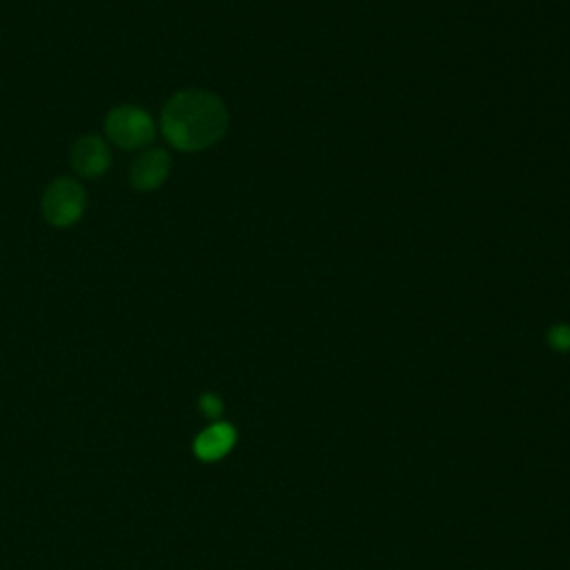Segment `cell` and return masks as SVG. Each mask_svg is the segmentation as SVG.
Listing matches in <instances>:
<instances>
[{
    "instance_id": "1",
    "label": "cell",
    "mask_w": 570,
    "mask_h": 570,
    "mask_svg": "<svg viewBox=\"0 0 570 570\" xmlns=\"http://www.w3.org/2000/svg\"><path fill=\"white\" fill-rule=\"evenodd\" d=\"M230 128V112L208 89H180L161 112V132L178 152H204L217 145Z\"/></svg>"
},
{
    "instance_id": "8",
    "label": "cell",
    "mask_w": 570,
    "mask_h": 570,
    "mask_svg": "<svg viewBox=\"0 0 570 570\" xmlns=\"http://www.w3.org/2000/svg\"><path fill=\"white\" fill-rule=\"evenodd\" d=\"M201 410L206 417L217 419L223 413V402L217 395H204L201 397Z\"/></svg>"
},
{
    "instance_id": "2",
    "label": "cell",
    "mask_w": 570,
    "mask_h": 570,
    "mask_svg": "<svg viewBox=\"0 0 570 570\" xmlns=\"http://www.w3.org/2000/svg\"><path fill=\"white\" fill-rule=\"evenodd\" d=\"M106 136L121 150L136 152L145 150L154 139H156V121L154 117L141 108V106H119L108 112L106 123H103Z\"/></svg>"
},
{
    "instance_id": "3",
    "label": "cell",
    "mask_w": 570,
    "mask_h": 570,
    "mask_svg": "<svg viewBox=\"0 0 570 570\" xmlns=\"http://www.w3.org/2000/svg\"><path fill=\"white\" fill-rule=\"evenodd\" d=\"M43 217L52 228H72L76 226L87 210L85 187L72 176L54 178L43 195L41 204Z\"/></svg>"
},
{
    "instance_id": "5",
    "label": "cell",
    "mask_w": 570,
    "mask_h": 570,
    "mask_svg": "<svg viewBox=\"0 0 570 570\" xmlns=\"http://www.w3.org/2000/svg\"><path fill=\"white\" fill-rule=\"evenodd\" d=\"M172 169V156L163 147H150L143 150L132 167H130V183L136 193H154V189L163 187Z\"/></svg>"
},
{
    "instance_id": "4",
    "label": "cell",
    "mask_w": 570,
    "mask_h": 570,
    "mask_svg": "<svg viewBox=\"0 0 570 570\" xmlns=\"http://www.w3.org/2000/svg\"><path fill=\"white\" fill-rule=\"evenodd\" d=\"M72 169L83 178H101L112 165V152L101 134H83L69 150Z\"/></svg>"
},
{
    "instance_id": "6",
    "label": "cell",
    "mask_w": 570,
    "mask_h": 570,
    "mask_svg": "<svg viewBox=\"0 0 570 570\" xmlns=\"http://www.w3.org/2000/svg\"><path fill=\"white\" fill-rule=\"evenodd\" d=\"M234 441H237V432L230 424H215L197 437L195 452L204 461H217L232 450Z\"/></svg>"
},
{
    "instance_id": "7",
    "label": "cell",
    "mask_w": 570,
    "mask_h": 570,
    "mask_svg": "<svg viewBox=\"0 0 570 570\" xmlns=\"http://www.w3.org/2000/svg\"><path fill=\"white\" fill-rule=\"evenodd\" d=\"M548 341L555 350H570V326H555L548 335Z\"/></svg>"
}]
</instances>
